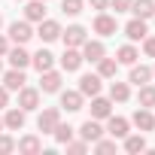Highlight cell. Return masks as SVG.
<instances>
[{"mask_svg": "<svg viewBox=\"0 0 155 155\" xmlns=\"http://www.w3.org/2000/svg\"><path fill=\"white\" fill-rule=\"evenodd\" d=\"M58 122H61V110H58V107H46V110L40 113V119H37V128H40L43 134H52Z\"/></svg>", "mask_w": 155, "mask_h": 155, "instance_id": "obj_1", "label": "cell"}, {"mask_svg": "<svg viewBox=\"0 0 155 155\" xmlns=\"http://www.w3.org/2000/svg\"><path fill=\"white\" fill-rule=\"evenodd\" d=\"M31 37H34V28H31V21H28V18H25V21H12V25H9V40H12V43L25 46Z\"/></svg>", "mask_w": 155, "mask_h": 155, "instance_id": "obj_2", "label": "cell"}, {"mask_svg": "<svg viewBox=\"0 0 155 155\" xmlns=\"http://www.w3.org/2000/svg\"><path fill=\"white\" fill-rule=\"evenodd\" d=\"M79 49H82V61H91V64H97V61L107 55V49H104L101 40H85Z\"/></svg>", "mask_w": 155, "mask_h": 155, "instance_id": "obj_3", "label": "cell"}, {"mask_svg": "<svg viewBox=\"0 0 155 155\" xmlns=\"http://www.w3.org/2000/svg\"><path fill=\"white\" fill-rule=\"evenodd\" d=\"M18 107H21L25 113L37 110V107H40V88H28V85H21V88H18Z\"/></svg>", "mask_w": 155, "mask_h": 155, "instance_id": "obj_4", "label": "cell"}, {"mask_svg": "<svg viewBox=\"0 0 155 155\" xmlns=\"http://www.w3.org/2000/svg\"><path fill=\"white\" fill-rule=\"evenodd\" d=\"M61 37H64V46H70V49H79L88 37H85V28L82 25H70L67 31H61Z\"/></svg>", "mask_w": 155, "mask_h": 155, "instance_id": "obj_5", "label": "cell"}, {"mask_svg": "<svg viewBox=\"0 0 155 155\" xmlns=\"http://www.w3.org/2000/svg\"><path fill=\"white\" fill-rule=\"evenodd\" d=\"M37 37H40L43 43H52V40H58V37H61V25H58L55 18H43V21H40Z\"/></svg>", "mask_w": 155, "mask_h": 155, "instance_id": "obj_6", "label": "cell"}, {"mask_svg": "<svg viewBox=\"0 0 155 155\" xmlns=\"http://www.w3.org/2000/svg\"><path fill=\"white\" fill-rule=\"evenodd\" d=\"M40 76H43V79H40V91H46V94L61 91V73H55V70H43Z\"/></svg>", "mask_w": 155, "mask_h": 155, "instance_id": "obj_7", "label": "cell"}, {"mask_svg": "<svg viewBox=\"0 0 155 155\" xmlns=\"http://www.w3.org/2000/svg\"><path fill=\"white\" fill-rule=\"evenodd\" d=\"M116 28H119V21H116L113 15H107V12H101V15L94 18V34H101V37H113Z\"/></svg>", "mask_w": 155, "mask_h": 155, "instance_id": "obj_8", "label": "cell"}, {"mask_svg": "<svg viewBox=\"0 0 155 155\" xmlns=\"http://www.w3.org/2000/svg\"><path fill=\"white\" fill-rule=\"evenodd\" d=\"M149 34V28H146V18H131L128 25H125V37L131 40V43H137V40H143Z\"/></svg>", "mask_w": 155, "mask_h": 155, "instance_id": "obj_9", "label": "cell"}, {"mask_svg": "<svg viewBox=\"0 0 155 155\" xmlns=\"http://www.w3.org/2000/svg\"><path fill=\"white\" fill-rule=\"evenodd\" d=\"M61 67L67 70V73H73V70H79L82 67V52L79 49H64V55H61Z\"/></svg>", "mask_w": 155, "mask_h": 155, "instance_id": "obj_10", "label": "cell"}, {"mask_svg": "<svg viewBox=\"0 0 155 155\" xmlns=\"http://www.w3.org/2000/svg\"><path fill=\"white\" fill-rule=\"evenodd\" d=\"M79 91H82V97H94L101 91V76L97 73H85L79 79Z\"/></svg>", "mask_w": 155, "mask_h": 155, "instance_id": "obj_11", "label": "cell"}, {"mask_svg": "<svg viewBox=\"0 0 155 155\" xmlns=\"http://www.w3.org/2000/svg\"><path fill=\"white\" fill-rule=\"evenodd\" d=\"M107 134H110L113 140H125V137H128V119H122V116H110Z\"/></svg>", "mask_w": 155, "mask_h": 155, "instance_id": "obj_12", "label": "cell"}, {"mask_svg": "<svg viewBox=\"0 0 155 155\" xmlns=\"http://www.w3.org/2000/svg\"><path fill=\"white\" fill-rule=\"evenodd\" d=\"M15 149H18L21 155H40V152H43V143H40V137L28 134V137H21V140L15 143Z\"/></svg>", "mask_w": 155, "mask_h": 155, "instance_id": "obj_13", "label": "cell"}, {"mask_svg": "<svg viewBox=\"0 0 155 155\" xmlns=\"http://www.w3.org/2000/svg\"><path fill=\"white\" fill-rule=\"evenodd\" d=\"M61 107L67 113H79L82 110V91L76 88V91H61Z\"/></svg>", "mask_w": 155, "mask_h": 155, "instance_id": "obj_14", "label": "cell"}, {"mask_svg": "<svg viewBox=\"0 0 155 155\" xmlns=\"http://www.w3.org/2000/svg\"><path fill=\"white\" fill-rule=\"evenodd\" d=\"M110 113H113V101H107V97H91V119H110Z\"/></svg>", "mask_w": 155, "mask_h": 155, "instance_id": "obj_15", "label": "cell"}, {"mask_svg": "<svg viewBox=\"0 0 155 155\" xmlns=\"http://www.w3.org/2000/svg\"><path fill=\"white\" fill-rule=\"evenodd\" d=\"M79 134H82V140H85V143H94V140H101V137H104V128L97 125V119H88V122H82Z\"/></svg>", "mask_w": 155, "mask_h": 155, "instance_id": "obj_16", "label": "cell"}, {"mask_svg": "<svg viewBox=\"0 0 155 155\" xmlns=\"http://www.w3.org/2000/svg\"><path fill=\"white\" fill-rule=\"evenodd\" d=\"M3 128H9V131H21L25 128V110L18 107V110H6V116H3Z\"/></svg>", "mask_w": 155, "mask_h": 155, "instance_id": "obj_17", "label": "cell"}, {"mask_svg": "<svg viewBox=\"0 0 155 155\" xmlns=\"http://www.w3.org/2000/svg\"><path fill=\"white\" fill-rule=\"evenodd\" d=\"M25 82H28V79H25V70H18V67H12V70L3 76V85H6V91H18Z\"/></svg>", "mask_w": 155, "mask_h": 155, "instance_id": "obj_18", "label": "cell"}, {"mask_svg": "<svg viewBox=\"0 0 155 155\" xmlns=\"http://www.w3.org/2000/svg\"><path fill=\"white\" fill-rule=\"evenodd\" d=\"M128 12H134V18H152L155 15V3L152 0H134Z\"/></svg>", "mask_w": 155, "mask_h": 155, "instance_id": "obj_19", "label": "cell"}, {"mask_svg": "<svg viewBox=\"0 0 155 155\" xmlns=\"http://www.w3.org/2000/svg\"><path fill=\"white\" fill-rule=\"evenodd\" d=\"M25 18L28 21H43L46 18V0H31L25 6Z\"/></svg>", "mask_w": 155, "mask_h": 155, "instance_id": "obj_20", "label": "cell"}, {"mask_svg": "<svg viewBox=\"0 0 155 155\" xmlns=\"http://www.w3.org/2000/svg\"><path fill=\"white\" fill-rule=\"evenodd\" d=\"M6 55H9V64H12V67H18V70H25V67L31 64V55H28V49H25V46H15V49H9Z\"/></svg>", "mask_w": 155, "mask_h": 155, "instance_id": "obj_21", "label": "cell"}, {"mask_svg": "<svg viewBox=\"0 0 155 155\" xmlns=\"http://www.w3.org/2000/svg\"><path fill=\"white\" fill-rule=\"evenodd\" d=\"M31 64L43 73V70H52V64H55V55L49 52V49H40L37 55H31Z\"/></svg>", "mask_w": 155, "mask_h": 155, "instance_id": "obj_22", "label": "cell"}, {"mask_svg": "<svg viewBox=\"0 0 155 155\" xmlns=\"http://www.w3.org/2000/svg\"><path fill=\"white\" fill-rule=\"evenodd\" d=\"M134 125H137L140 131H152V128H155V116H152V110L140 107V110L134 113Z\"/></svg>", "mask_w": 155, "mask_h": 155, "instance_id": "obj_23", "label": "cell"}, {"mask_svg": "<svg viewBox=\"0 0 155 155\" xmlns=\"http://www.w3.org/2000/svg\"><path fill=\"white\" fill-rule=\"evenodd\" d=\"M116 70H119V61L116 58H101L97 61V76H101V79H113V76H116Z\"/></svg>", "mask_w": 155, "mask_h": 155, "instance_id": "obj_24", "label": "cell"}, {"mask_svg": "<svg viewBox=\"0 0 155 155\" xmlns=\"http://www.w3.org/2000/svg\"><path fill=\"white\" fill-rule=\"evenodd\" d=\"M149 79H152V70H149V67H143V64H140V67L131 64V76H128V82H134V85H146Z\"/></svg>", "mask_w": 155, "mask_h": 155, "instance_id": "obj_25", "label": "cell"}, {"mask_svg": "<svg viewBox=\"0 0 155 155\" xmlns=\"http://www.w3.org/2000/svg\"><path fill=\"white\" fill-rule=\"evenodd\" d=\"M131 97V88H128V82H113L110 85V101H116V104H125Z\"/></svg>", "mask_w": 155, "mask_h": 155, "instance_id": "obj_26", "label": "cell"}, {"mask_svg": "<svg viewBox=\"0 0 155 155\" xmlns=\"http://www.w3.org/2000/svg\"><path fill=\"white\" fill-rule=\"evenodd\" d=\"M137 101H140V107H146V110H152L155 107V88L146 82V85H140V94H137Z\"/></svg>", "mask_w": 155, "mask_h": 155, "instance_id": "obj_27", "label": "cell"}, {"mask_svg": "<svg viewBox=\"0 0 155 155\" xmlns=\"http://www.w3.org/2000/svg\"><path fill=\"white\" fill-rule=\"evenodd\" d=\"M137 58H140V52H137L134 46H122L116 61H119V64H137Z\"/></svg>", "mask_w": 155, "mask_h": 155, "instance_id": "obj_28", "label": "cell"}, {"mask_svg": "<svg viewBox=\"0 0 155 155\" xmlns=\"http://www.w3.org/2000/svg\"><path fill=\"white\" fill-rule=\"evenodd\" d=\"M125 149H128L131 155L143 152V149H146V140H143V134H134V137H125Z\"/></svg>", "mask_w": 155, "mask_h": 155, "instance_id": "obj_29", "label": "cell"}, {"mask_svg": "<svg viewBox=\"0 0 155 155\" xmlns=\"http://www.w3.org/2000/svg\"><path fill=\"white\" fill-rule=\"evenodd\" d=\"M52 134H55V140H58V143H67V140H73V128H70V125H61V122L55 125V131H52Z\"/></svg>", "mask_w": 155, "mask_h": 155, "instance_id": "obj_30", "label": "cell"}, {"mask_svg": "<svg viewBox=\"0 0 155 155\" xmlns=\"http://www.w3.org/2000/svg\"><path fill=\"white\" fill-rule=\"evenodd\" d=\"M61 9H64V15H79L82 12V0H61Z\"/></svg>", "mask_w": 155, "mask_h": 155, "instance_id": "obj_31", "label": "cell"}, {"mask_svg": "<svg viewBox=\"0 0 155 155\" xmlns=\"http://www.w3.org/2000/svg\"><path fill=\"white\" fill-rule=\"evenodd\" d=\"M94 152H101V155H107V152H116V140H94Z\"/></svg>", "mask_w": 155, "mask_h": 155, "instance_id": "obj_32", "label": "cell"}, {"mask_svg": "<svg viewBox=\"0 0 155 155\" xmlns=\"http://www.w3.org/2000/svg\"><path fill=\"white\" fill-rule=\"evenodd\" d=\"M64 146H67V152H73V155H82V152L88 149V143H85V140H67Z\"/></svg>", "mask_w": 155, "mask_h": 155, "instance_id": "obj_33", "label": "cell"}, {"mask_svg": "<svg viewBox=\"0 0 155 155\" xmlns=\"http://www.w3.org/2000/svg\"><path fill=\"white\" fill-rule=\"evenodd\" d=\"M12 149H15V140L9 134H0V155H9Z\"/></svg>", "mask_w": 155, "mask_h": 155, "instance_id": "obj_34", "label": "cell"}, {"mask_svg": "<svg viewBox=\"0 0 155 155\" xmlns=\"http://www.w3.org/2000/svg\"><path fill=\"white\" fill-rule=\"evenodd\" d=\"M143 52H146L149 58H155V37H149V34L143 37Z\"/></svg>", "mask_w": 155, "mask_h": 155, "instance_id": "obj_35", "label": "cell"}, {"mask_svg": "<svg viewBox=\"0 0 155 155\" xmlns=\"http://www.w3.org/2000/svg\"><path fill=\"white\" fill-rule=\"evenodd\" d=\"M131 3H134V0H110V6H113L116 12H128V9H131Z\"/></svg>", "mask_w": 155, "mask_h": 155, "instance_id": "obj_36", "label": "cell"}, {"mask_svg": "<svg viewBox=\"0 0 155 155\" xmlns=\"http://www.w3.org/2000/svg\"><path fill=\"white\" fill-rule=\"evenodd\" d=\"M88 3H91V9H97V12H104V9L110 6V0H88Z\"/></svg>", "mask_w": 155, "mask_h": 155, "instance_id": "obj_37", "label": "cell"}, {"mask_svg": "<svg viewBox=\"0 0 155 155\" xmlns=\"http://www.w3.org/2000/svg\"><path fill=\"white\" fill-rule=\"evenodd\" d=\"M9 104V91H6V85H0V110H3Z\"/></svg>", "mask_w": 155, "mask_h": 155, "instance_id": "obj_38", "label": "cell"}, {"mask_svg": "<svg viewBox=\"0 0 155 155\" xmlns=\"http://www.w3.org/2000/svg\"><path fill=\"white\" fill-rule=\"evenodd\" d=\"M6 52H9V40H6V37H3V34H0V58H3V55H6Z\"/></svg>", "mask_w": 155, "mask_h": 155, "instance_id": "obj_39", "label": "cell"}, {"mask_svg": "<svg viewBox=\"0 0 155 155\" xmlns=\"http://www.w3.org/2000/svg\"><path fill=\"white\" fill-rule=\"evenodd\" d=\"M0 131H3V119H0Z\"/></svg>", "mask_w": 155, "mask_h": 155, "instance_id": "obj_40", "label": "cell"}, {"mask_svg": "<svg viewBox=\"0 0 155 155\" xmlns=\"http://www.w3.org/2000/svg\"><path fill=\"white\" fill-rule=\"evenodd\" d=\"M0 28H3V18H0Z\"/></svg>", "mask_w": 155, "mask_h": 155, "instance_id": "obj_41", "label": "cell"}, {"mask_svg": "<svg viewBox=\"0 0 155 155\" xmlns=\"http://www.w3.org/2000/svg\"><path fill=\"white\" fill-rule=\"evenodd\" d=\"M152 76H155V67H152Z\"/></svg>", "mask_w": 155, "mask_h": 155, "instance_id": "obj_42", "label": "cell"}]
</instances>
